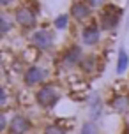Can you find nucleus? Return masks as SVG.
Instances as JSON below:
<instances>
[{"instance_id":"obj_7","label":"nucleus","mask_w":129,"mask_h":134,"mask_svg":"<svg viewBox=\"0 0 129 134\" xmlns=\"http://www.w3.org/2000/svg\"><path fill=\"white\" fill-rule=\"evenodd\" d=\"M14 20H16V25L21 28V30H35L37 27V13H35L34 7H30L28 4H21L13 11Z\"/></svg>"},{"instance_id":"obj_10","label":"nucleus","mask_w":129,"mask_h":134,"mask_svg":"<svg viewBox=\"0 0 129 134\" xmlns=\"http://www.w3.org/2000/svg\"><path fill=\"white\" fill-rule=\"evenodd\" d=\"M108 106L111 111H115L117 115H129V92H117L110 97Z\"/></svg>"},{"instance_id":"obj_13","label":"nucleus","mask_w":129,"mask_h":134,"mask_svg":"<svg viewBox=\"0 0 129 134\" xmlns=\"http://www.w3.org/2000/svg\"><path fill=\"white\" fill-rule=\"evenodd\" d=\"M129 67V55L127 51L120 48L119 49V57H117V74H124Z\"/></svg>"},{"instance_id":"obj_12","label":"nucleus","mask_w":129,"mask_h":134,"mask_svg":"<svg viewBox=\"0 0 129 134\" xmlns=\"http://www.w3.org/2000/svg\"><path fill=\"white\" fill-rule=\"evenodd\" d=\"M16 27L18 25H16V20H14V14L9 13V11H2V14H0V35L7 37Z\"/></svg>"},{"instance_id":"obj_15","label":"nucleus","mask_w":129,"mask_h":134,"mask_svg":"<svg viewBox=\"0 0 129 134\" xmlns=\"http://www.w3.org/2000/svg\"><path fill=\"white\" fill-rule=\"evenodd\" d=\"M88 104H90V111H92V120H97L99 116H101V109H103V100L99 95H92L90 100H88Z\"/></svg>"},{"instance_id":"obj_20","label":"nucleus","mask_w":129,"mask_h":134,"mask_svg":"<svg viewBox=\"0 0 129 134\" xmlns=\"http://www.w3.org/2000/svg\"><path fill=\"white\" fill-rule=\"evenodd\" d=\"M92 5V9H103L104 5H108V0H87Z\"/></svg>"},{"instance_id":"obj_21","label":"nucleus","mask_w":129,"mask_h":134,"mask_svg":"<svg viewBox=\"0 0 129 134\" xmlns=\"http://www.w3.org/2000/svg\"><path fill=\"white\" fill-rule=\"evenodd\" d=\"M14 2H16V0H0V5H2L4 11H7L11 5H14Z\"/></svg>"},{"instance_id":"obj_19","label":"nucleus","mask_w":129,"mask_h":134,"mask_svg":"<svg viewBox=\"0 0 129 134\" xmlns=\"http://www.w3.org/2000/svg\"><path fill=\"white\" fill-rule=\"evenodd\" d=\"M9 122H11V116H7V111H2L0 113V134H7Z\"/></svg>"},{"instance_id":"obj_9","label":"nucleus","mask_w":129,"mask_h":134,"mask_svg":"<svg viewBox=\"0 0 129 134\" xmlns=\"http://www.w3.org/2000/svg\"><path fill=\"white\" fill-rule=\"evenodd\" d=\"M32 129H34V122L30 120V116H27V115H23V113L11 115L7 134H30Z\"/></svg>"},{"instance_id":"obj_1","label":"nucleus","mask_w":129,"mask_h":134,"mask_svg":"<svg viewBox=\"0 0 129 134\" xmlns=\"http://www.w3.org/2000/svg\"><path fill=\"white\" fill-rule=\"evenodd\" d=\"M51 78V67L44 65V64H39V62H32L28 64L23 72H21V80H23V85L28 88H37L48 83Z\"/></svg>"},{"instance_id":"obj_18","label":"nucleus","mask_w":129,"mask_h":134,"mask_svg":"<svg viewBox=\"0 0 129 134\" xmlns=\"http://www.w3.org/2000/svg\"><path fill=\"white\" fill-rule=\"evenodd\" d=\"M9 99H11V95H9V90H7V87L4 85V87H2V90H0V108H2V111H7Z\"/></svg>"},{"instance_id":"obj_3","label":"nucleus","mask_w":129,"mask_h":134,"mask_svg":"<svg viewBox=\"0 0 129 134\" xmlns=\"http://www.w3.org/2000/svg\"><path fill=\"white\" fill-rule=\"evenodd\" d=\"M28 44L39 53H48L55 46V34L50 28H35L28 35Z\"/></svg>"},{"instance_id":"obj_22","label":"nucleus","mask_w":129,"mask_h":134,"mask_svg":"<svg viewBox=\"0 0 129 134\" xmlns=\"http://www.w3.org/2000/svg\"><path fill=\"white\" fill-rule=\"evenodd\" d=\"M124 132L126 134H129V115L124 118Z\"/></svg>"},{"instance_id":"obj_14","label":"nucleus","mask_w":129,"mask_h":134,"mask_svg":"<svg viewBox=\"0 0 129 134\" xmlns=\"http://www.w3.org/2000/svg\"><path fill=\"white\" fill-rule=\"evenodd\" d=\"M42 134H67V127L60 122H48L42 129Z\"/></svg>"},{"instance_id":"obj_11","label":"nucleus","mask_w":129,"mask_h":134,"mask_svg":"<svg viewBox=\"0 0 129 134\" xmlns=\"http://www.w3.org/2000/svg\"><path fill=\"white\" fill-rule=\"evenodd\" d=\"M101 64H99V57L95 53H85L82 64H80V71H82L85 76H94L97 74L101 69Z\"/></svg>"},{"instance_id":"obj_5","label":"nucleus","mask_w":129,"mask_h":134,"mask_svg":"<svg viewBox=\"0 0 129 134\" xmlns=\"http://www.w3.org/2000/svg\"><path fill=\"white\" fill-rule=\"evenodd\" d=\"M83 57V48L80 44H69L58 57V67L62 71H73V69H80Z\"/></svg>"},{"instance_id":"obj_4","label":"nucleus","mask_w":129,"mask_h":134,"mask_svg":"<svg viewBox=\"0 0 129 134\" xmlns=\"http://www.w3.org/2000/svg\"><path fill=\"white\" fill-rule=\"evenodd\" d=\"M120 20H122V9L113 5V4L104 5L97 16V23H99L103 32H113L120 25Z\"/></svg>"},{"instance_id":"obj_17","label":"nucleus","mask_w":129,"mask_h":134,"mask_svg":"<svg viewBox=\"0 0 129 134\" xmlns=\"http://www.w3.org/2000/svg\"><path fill=\"white\" fill-rule=\"evenodd\" d=\"M80 134H99V129H97V125H95L94 120H90V122H85V124L82 125Z\"/></svg>"},{"instance_id":"obj_16","label":"nucleus","mask_w":129,"mask_h":134,"mask_svg":"<svg viewBox=\"0 0 129 134\" xmlns=\"http://www.w3.org/2000/svg\"><path fill=\"white\" fill-rule=\"evenodd\" d=\"M69 20H71V16H69L67 13L58 14V16L53 20V28L55 30H66V28L69 27Z\"/></svg>"},{"instance_id":"obj_2","label":"nucleus","mask_w":129,"mask_h":134,"mask_svg":"<svg viewBox=\"0 0 129 134\" xmlns=\"http://www.w3.org/2000/svg\"><path fill=\"white\" fill-rule=\"evenodd\" d=\"M62 97V90L58 85H55L51 81H48L44 85L35 88V94H34V99L37 102V106L42 108V109H51L58 104V100Z\"/></svg>"},{"instance_id":"obj_8","label":"nucleus","mask_w":129,"mask_h":134,"mask_svg":"<svg viewBox=\"0 0 129 134\" xmlns=\"http://www.w3.org/2000/svg\"><path fill=\"white\" fill-rule=\"evenodd\" d=\"M69 16H71V20L74 21L76 25H87L90 21H94V9L92 5L88 4L87 0H74L73 2V5L69 9Z\"/></svg>"},{"instance_id":"obj_6","label":"nucleus","mask_w":129,"mask_h":134,"mask_svg":"<svg viewBox=\"0 0 129 134\" xmlns=\"http://www.w3.org/2000/svg\"><path fill=\"white\" fill-rule=\"evenodd\" d=\"M103 30L99 27L97 20L90 21L87 25L80 27V34H78V39H80V44L82 46H87V48H95L101 44L103 41Z\"/></svg>"}]
</instances>
